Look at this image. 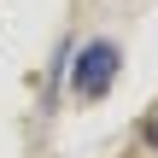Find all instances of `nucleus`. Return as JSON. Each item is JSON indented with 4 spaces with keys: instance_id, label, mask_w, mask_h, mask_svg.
Returning <instances> with one entry per match:
<instances>
[{
    "instance_id": "1",
    "label": "nucleus",
    "mask_w": 158,
    "mask_h": 158,
    "mask_svg": "<svg viewBox=\"0 0 158 158\" xmlns=\"http://www.w3.org/2000/svg\"><path fill=\"white\" fill-rule=\"evenodd\" d=\"M111 76H117V53H111L106 41L82 47V59H76V94H82V100H100V94L111 88Z\"/></svg>"
},
{
    "instance_id": "2",
    "label": "nucleus",
    "mask_w": 158,
    "mask_h": 158,
    "mask_svg": "<svg viewBox=\"0 0 158 158\" xmlns=\"http://www.w3.org/2000/svg\"><path fill=\"white\" fill-rule=\"evenodd\" d=\"M141 135H147V147L158 152V106H152V117H147V129H141Z\"/></svg>"
}]
</instances>
